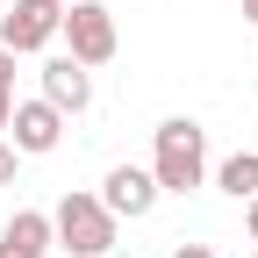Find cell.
I'll use <instances>...</instances> for the list:
<instances>
[{
  "label": "cell",
  "mask_w": 258,
  "mask_h": 258,
  "mask_svg": "<svg viewBox=\"0 0 258 258\" xmlns=\"http://www.w3.org/2000/svg\"><path fill=\"white\" fill-rule=\"evenodd\" d=\"M64 29V0H8V15H0V43H8L15 57L29 50H50Z\"/></svg>",
  "instance_id": "obj_4"
},
{
  "label": "cell",
  "mask_w": 258,
  "mask_h": 258,
  "mask_svg": "<svg viewBox=\"0 0 258 258\" xmlns=\"http://www.w3.org/2000/svg\"><path fill=\"white\" fill-rule=\"evenodd\" d=\"M57 36H64V50H72L86 72L122 50V29H115V15L101 8V0H64V29H57Z\"/></svg>",
  "instance_id": "obj_3"
},
{
  "label": "cell",
  "mask_w": 258,
  "mask_h": 258,
  "mask_svg": "<svg viewBox=\"0 0 258 258\" xmlns=\"http://www.w3.org/2000/svg\"><path fill=\"white\" fill-rule=\"evenodd\" d=\"M0 93H15V50L0 43Z\"/></svg>",
  "instance_id": "obj_11"
},
{
  "label": "cell",
  "mask_w": 258,
  "mask_h": 258,
  "mask_svg": "<svg viewBox=\"0 0 258 258\" xmlns=\"http://www.w3.org/2000/svg\"><path fill=\"white\" fill-rule=\"evenodd\" d=\"M15 122V93H0V129H8Z\"/></svg>",
  "instance_id": "obj_14"
},
{
  "label": "cell",
  "mask_w": 258,
  "mask_h": 258,
  "mask_svg": "<svg viewBox=\"0 0 258 258\" xmlns=\"http://www.w3.org/2000/svg\"><path fill=\"white\" fill-rule=\"evenodd\" d=\"M36 79H43V101H50L57 115H79V108L93 101V72H86V64H79L72 50H57V57L43 64Z\"/></svg>",
  "instance_id": "obj_7"
},
{
  "label": "cell",
  "mask_w": 258,
  "mask_h": 258,
  "mask_svg": "<svg viewBox=\"0 0 258 258\" xmlns=\"http://www.w3.org/2000/svg\"><path fill=\"white\" fill-rule=\"evenodd\" d=\"M8 129H15V151H22V158H43V151L64 144V115L43 101V93H36V101H15V122H8Z\"/></svg>",
  "instance_id": "obj_6"
},
{
  "label": "cell",
  "mask_w": 258,
  "mask_h": 258,
  "mask_svg": "<svg viewBox=\"0 0 258 258\" xmlns=\"http://www.w3.org/2000/svg\"><path fill=\"white\" fill-rule=\"evenodd\" d=\"M50 230L64 244V258H108L115 251V215L101 194H64L57 215H50Z\"/></svg>",
  "instance_id": "obj_2"
},
{
  "label": "cell",
  "mask_w": 258,
  "mask_h": 258,
  "mask_svg": "<svg viewBox=\"0 0 258 258\" xmlns=\"http://www.w3.org/2000/svg\"><path fill=\"white\" fill-rule=\"evenodd\" d=\"M101 201H108L115 222H144V215L158 208V179H151V165H115V172L101 179Z\"/></svg>",
  "instance_id": "obj_5"
},
{
  "label": "cell",
  "mask_w": 258,
  "mask_h": 258,
  "mask_svg": "<svg viewBox=\"0 0 258 258\" xmlns=\"http://www.w3.org/2000/svg\"><path fill=\"white\" fill-rule=\"evenodd\" d=\"M244 230H251V244H258V194L244 201Z\"/></svg>",
  "instance_id": "obj_12"
},
{
  "label": "cell",
  "mask_w": 258,
  "mask_h": 258,
  "mask_svg": "<svg viewBox=\"0 0 258 258\" xmlns=\"http://www.w3.org/2000/svg\"><path fill=\"white\" fill-rule=\"evenodd\" d=\"M244 22H251V29H258V0H244Z\"/></svg>",
  "instance_id": "obj_15"
},
{
  "label": "cell",
  "mask_w": 258,
  "mask_h": 258,
  "mask_svg": "<svg viewBox=\"0 0 258 258\" xmlns=\"http://www.w3.org/2000/svg\"><path fill=\"white\" fill-rule=\"evenodd\" d=\"M15 165H22V151H15V144H0V186H15Z\"/></svg>",
  "instance_id": "obj_10"
},
{
  "label": "cell",
  "mask_w": 258,
  "mask_h": 258,
  "mask_svg": "<svg viewBox=\"0 0 258 258\" xmlns=\"http://www.w3.org/2000/svg\"><path fill=\"white\" fill-rule=\"evenodd\" d=\"M151 179H158V194H194V186L208 179V129L194 122V115L158 122V144H151Z\"/></svg>",
  "instance_id": "obj_1"
},
{
  "label": "cell",
  "mask_w": 258,
  "mask_h": 258,
  "mask_svg": "<svg viewBox=\"0 0 258 258\" xmlns=\"http://www.w3.org/2000/svg\"><path fill=\"white\" fill-rule=\"evenodd\" d=\"M172 258H215L208 244H172Z\"/></svg>",
  "instance_id": "obj_13"
},
{
  "label": "cell",
  "mask_w": 258,
  "mask_h": 258,
  "mask_svg": "<svg viewBox=\"0 0 258 258\" xmlns=\"http://www.w3.org/2000/svg\"><path fill=\"white\" fill-rule=\"evenodd\" d=\"M215 186L230 194V201H251V194H258V151H237V158H222V165H215Z\"/></svg>",
  "instance_id": "obj_9"
},
{
  "label": "cell",
  "mask_w": 258,
  "mask_h": 258,
  "mask_svg": "<svg viewBox=\"0 0 258 258\" xmlns=\"http://www.w3.org/2000/svg\"><path fill=\"white\" fill-rule=\"evenodd\" d=\"M57 244V230H50V215H36V208H15V222L0 230V258H43Z\"/></svg>",
  "instance_id": "obj_8"
},
{
  "label": "cell",
  "mask_w": 258,
  "mask_h": 258,
  "mask_svg": "<svg viewBox=\"0 0 258 258\" xmlns=\"http://www.w3.org/2000/svg\"><path fill=\"white\" fill-rule=\"evenodd\" d=\"M0 15H8V0H0Z\"/></svg>",
  "instance_id": "obj_16"
}]
</instances>
